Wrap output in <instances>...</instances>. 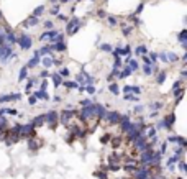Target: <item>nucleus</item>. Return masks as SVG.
<instances>
[{
	"label": "nucleus",
	"mask_w": 187,
	"mask_h": 179,
	"mask_svg": "<svg viewBox=\"0 0 187 179\" xmlns=\"http://www.w3.org/2000/svg\"><path fill=\"white\" fill-rule=\"evenodd\" d=\"M44 28H53V23H51V21H46V23H44Z\"/></svg>",
	"instance_id": "obj_3"
},
{
	"label": "nucleus",
	"mask_w": 187,
	"mask_h": 179,
	"mask_svg": "<svg viewBox=\"0 0 187 179\" xmlns=\"http://www.w3.org/2000/svg\"><path fill=\"white\" fill-rule=\"evenodd\" d=\"M99 17H105V10H99Z\"/></svg>",
	"instance_id": "obj_4"
},
{
	"label": "nucleus",
	"mask_w": 187,
	"mask_h": 179,
	"mask_svg": "<svg viewBox=\"0 0 187 179\" xmlns=\"http://www.w3.org/2000/svg\"><path fill=\"white\" fill-rule=\"evenodd\" d=\"M58 12H59V7L56 5V7H54L53 10H51V15H56V13H58Z\"/></svg>",
	"instance_id": "obj_2"
},
{
	"label": "nucleus",
	"mask_w": 187,
	"mask_h": 179,
	"mask_svg": "<svg viewBox=\"0 0 187 179\" xmlns=\"http://www.w3.org/2000/svg\"><path fill=\"white\" fill-rule=\"evenodd\" d=\"M67 2H71V0H61V3H67Z\"/></svg>",
	"instance_id": "obj_5"
},
{
	"label": "nucleus",
	"mask_w": 187,
	"mask_h": 179,
	"mask_svg": "<svg viewBox=\"0 0 187 179\" xmlns=\"http://www.w3.org/2000/svg\"><path fill=\"white\" fill-rule=\"evenodd\" d=\"M43 12H44V7L41 5V7H38L36 10H34V17H40V15L43 13Z\"/></svg>",
	"instance_id": "obj_1"
}]
</instances>
